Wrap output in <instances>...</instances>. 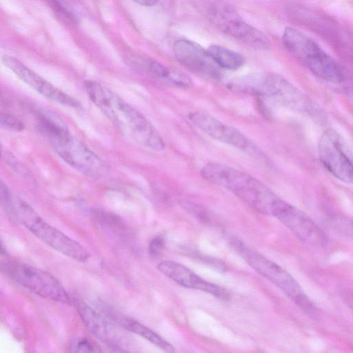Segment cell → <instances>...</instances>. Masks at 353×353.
<instances>
[{
	"instance_id": "1",
	"label": "cell",
	"mask_w": 353,
	"mask_h": 353,
	"mask_svg": "<svg viewBox=\"0 0 353 353\" xmlns=\"http://www.w3.org/2000/svg\"><path fill=\"white\" fill-rule=\"evenodd\" d=\"M85 87L92 103L121 132L144 147L158 151L165 148L159 132L137 109L97 81H87Z\"/></svg>"
},
{
	"instance_id": "2",
	"label": "cell",
	"mask_w": 353,
	"mask_h": 353,
	"mask_svg": "<svg viewBox=\"0 0 353 353\" xmlns=\"http://www.w3.org/2000/svg\"><path fill=\"white\" fill-rule=\"evenodd\" d=\"M201 174L209 182L230 190L245 203L271 215L279 197L269 187L254 176L218 163L205 165Z\"/></svg>"
},
{
	"instance_id": "3",
	"label": "cell",
	"mask_w": 353,
	"mask_h": 353,
	"mask_svg": "<svg viewBox=\"0 0 353 353\" xmlns=\"http://www.w3.org/2000/svg\"><path fill=\"white\" fill-rule=\"evenodd\" d=\"M230 87L234 90L273 99L315 118L322 117L320 114L321 110L316 104L288 80L278 74L261 72L247 74L231 81Z\"/></svg>"
},
{
	"instance_id": "4",
	"label": "cell",
	"mask_w": 353,
	"mask_h": 353,
	"mask_svg": "<svg viewBox=\"0 0 353 353\" xmlns=\"http://www.w3.org/2000/svg\"><path fill=\"white\" fill-rule=\"evenodd\" d=\"M281 39L291 54L319 78L334 83L345 80L341 65L301 31L288 27Z\"/></svg>"
},
{
	"instance_id": "5",
	"label": "cell",
	"mask_w": 353,
	"mask_h": 353,
	"mask_svg": "<svg viewBox=\"0 0 353 353\" xmlns=\"http://www.w3.org/2000/svg\"><path fill=\"white\" fill-rule=\"evenodd\" d=\"M231 245L253 269L281 288L293 301L307 314L315 317L316 309L305 295L300 285L283 268L248 248L243 242L233 239Z\"/></svg>"
},
{
	"instance_id": "6",
	"label": "cell",
	"mask_w": 353,
	"mask_h": 353,
	"mask_svg": "<svg viewBox=\"0 0 353 353\" xmlns=\"http://www.w3.org/2000/svg\"><path fill=\"white\" fill-rule=\"evenodd\" d=\"M17 219L37 238L68 257L85 262L90 253L79 242L48 224L24 201L14 198Z\"/></svg>"
},
{
	"instance_id": "7",
	"label": "cell",
	"mask_w": 353,
	"mask_h": 353,
	"mask_svg": "<svg viewBox=\"0 0 353 353\" xmlns=\"http://www.w3.org/2000/svg\"><path fill=\"white\" fill-rule=\"evenodd\" d=\"M50 143L61 159L82 174L97 178L105 173L107 166L100 157L70 133L52 139Z\"/></svg>"
},
{
	"instance_id": "8",
	"label": "cell",
	"mask_w": 353,
	"mask_h": 353,
	"mask_svg": "<svg viewBox=\"0 0 353 353\" xmlns=\"http://www.w3.org/2000/svg\"><path fill=\"white\" fill-rule=\"evenodd\" d=\"M319 160L335 178L345 183L352 181L351 150L343 137L334 129H327L318 143Z\"/></svg>"
},
{
	"instance_id": "9",
	"label": "cell",
	"mask_w": 353,
	"mask_h": 353,
	"mask_svg": "<svg viewBox=\"0 0 353 353\" xmlns=\"http://www.w3.org/2000/svg\"><path fill=\"white\" fill-rule=\"evenodd\" d=\"M209 12L212 22L224 33L254 48L265 50L270 47L268 38L247 23L230 6L215 3Z\"/></svg>"
},
{
	"instance_id": "10",
	"label": "cell",
	"mask_w": 353,
	"mask_h": 353,
	"mask_svg": "<svg viewBox=\"0 0 353 353\" xmlns=\"http://www.w3.org/2000/svg\"><path fill=\"white\" fill-rule=\"evenodd\" d=\"M7 272L15 281L41 297L70 305V296L61 284L52 275L32 265L11 263Z\"/></svg>"
},
{
	"instance_id": "11",
	"label": "cell",
	"mask_w": 353,
	"mask_h": 353,
	"mask_svg": "<svg viewBox=\"0 0 353 353\" xmlns=\"http://www.w3.org/2000/svg\"><path fill=\"white\" fill-rule=\"evenodd\" d=\"M271 215L278 219L303 242L318 247L327 244V236L319 225L304 212L282 199L276 201Z\"/></svg>"
},
{
	"instance_id": "12",
	"label": "cell",
	"mask_w": 353,
	"mask_h": 353,
	"mask_svg": "<svg viewBox=\"0 0 353 353\" xmlns=\"http://www.w3.org/2000/svg\"><path fill=\"white\" fill-rule=\"evenodd\" d=\"M173 52L178 61L189 71L210 80L221 78L222 69L199 44L179 39L174 43Z\"/></svg>"
},
{
	"instance_id": "13",
	"label": "cell",
	"mask_w": 353,
	"mask_h": 353,
	"mask_svg": "<svg viewBox=\"0 0 353 353\" xmlns=\"http://www.w3.org/2000/svg\"><path fill=\"white\" fill-rule=\"evenodd\" d=\"M1 60L19 79L46 98L67 107L81 108L79 101L51 84L15 58L5 55Z\"/></svg>"
},
{
	"instance_id": "14",
	"label": "cell",
	"mask_w": 353,
	"mask_h": 353,
	"mask_svg": "<svg viewBox=\"0 0 353 353\" xmlns=\"http://www.w3.org/2000/svg\"><path fill=\"white\" fill-rule=\"evenodd\" d=\"M188 118L196 127L215 140L242 150L248 151L253 148L251 141L239 130L207 113L191 112Z\"/></svg>"
},
{
	"instance_id": "15",
	"label": "cell",
	"mask_w": 353,
	"mask_h": 353,
	"mask_svg": "<svg viewBox=\"0 0 353 353\" xmlns=\"http://www.w3.org/2000/svg\"><path fill=\"white\" fill-rule=\"evenodd\" d=\"M158 270L179 285L211 294L221 299H228L229 292L223 288L208 282L185 266L172 261H163L157 265Z\"/></svg>"
},
{
	"instance_id": "16",
	"label": "cell",
	"mask_w": 353,
	"mask_h": 353,
	"mask_svg": "<svg viewBox=\"0 0 353 353\" xmlns=\"http://www.w3.org/2000/svg\"><path fill=\"white\" fill-rule=\"evenodd\" d=\"M77 312L85 327L95 337L108 345L115 346L117 336L110 325L86 303L77 301Z\"/></svg>"
},
{
	"instance_id": "17",
	"label": "cell",
	"mask_w": 353,
	"mask_h": 353,
	"mask_svg": "<svg viewBox=\"0 0 353 353\" xmlns=\"http://www.w3.org/2000/svg\"><path fill=\"white\" fill-rule=\"evenodd\" d=\"M145 70L154 77L181 88H190L192 85L190 77L175 68L165 66L155 61L145 63Z\"/></svg>"
},
{
	"instance_id": "18",
	"label": "cell",
	"mask_w": 353,
	"mask_h": 353,
	"mask_svg": "<svg viewBox=\"0 0 353 353\" xmlns=\"http://www.w3.org/2000/svg\"><path fill=\"white\" fill-rule=\"evenodd\" d=\"M207 51L221 69L238 70L245 63L241 54L219 45H211Z\"/></svg>"
},
{
	"instance_id": "19",
	"label": "cell",
	"mask_w": 353,
	"mask_h": 353,
	"mask_svg": "<svg viewBox=\"0 0 353 353\" xmlns=\"http://www.w3.org/2000/svg\"><path fill=\"white\" fill-rule=\"evenodd\" d=\"M122 324L128 330L143 337L162 350L169 353L175 352L172 344L139 321L130 318H124Z\"/></svg>"
},
{
	"instance_id": "20",
	"label": "cell",
	"mask_w": 353,
	"mask_h": 353,
	"mask_svg": "<svg viewBox=\"0 0 353 353\" xmlns=\"http://www.w3.org/2000/svg\"><path fill=\"white\" fill-rule=\"evenodd\" d=\"M0 206L14 220H17L14 197L6 184L0 179Z\"/></svg>"
},
{
	"instance_id": "21",
	"label": "cell",
	"mask_w": 353,
	"mask_h": 353,
	"mask_svg": "<svg viewBox=\"0 0 353 353\" xmlns=\"http://www.w3.org/2000/svg\"><path fill=\"white\" fill-rule=\"evenodd\" d=\"M0 128L13 132H21L25 128L24 123L18 117L0 111Z\"/></svg>"
},
{
	"instance_id": "22",
	"label": "cell",
	"mask_w": 353,
	"mask_h": 353,
	"mask_svg": "<svg viewBox=\"0 0 353 353\" xmlns=\"http://www.w3.org/2000/svg\"><path fill=\"white\" fill-rule=\"evenodd\" d=\"M0 154L1 158L6 163L18 174L23 175L26 174V169L24 165L21 163L12 153L6 151V150L0 148Z\"/></svg>"
},
{
	"instance_id": "23",
	"label": "cell",
	"mask_w": 353,
	"mask_h": 353,
	"mask_svg": "<svg viewBox=\"0 0 353 353\" xmlns=\"http://www.w3.org/2000/svg\"><path fill=\"white\" fill-rule=\"evenodd\" d=\"M165 245L164 239L162 236H156L150 243L148 247L149 254L154 259L159 258L162 254Z\"/></svg>"
},
{
	"instance_id": "24",
	"label": "cell",
	"mask_w": 353,
	"mask_h": 353,
	"mask_svg": "<svg viewBox=\"0 0 353 353\" xmlns=\"http://www.w3.org/2000/svg\"><path fill=\"white\" fill-rule=\"evenodd\" d=\"M75 352H96L98 350L95 348V347L90 343L88 341L85 339L80 340L77 343L74 345Z\"/></svg>"
},
{
	"instance_id": "25",
	"label": "cell",
	"mask_w": 353,
	"mask_h": 353,
	"mask_svg": "<svg viewBox=\"0 0 353 353\" xmlns=\"http://www.w3.org/2000/svg\"><path fill=\"white\" fill-rule=\"evenodd\" d=\"M137 3L142 6H152L159 0H134Z\"/></svg>"
}]
</instances>
